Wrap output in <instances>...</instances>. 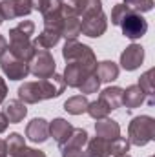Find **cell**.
<instances>
[{
	"label": "cell",
	"instance_id": "6da1fadb",
	"mask_svg": "<svg viewBox=\"0 0 155 157\" xmlns=\"http://www.w3.org/2000/svg\"><path fill=\"white\" fill-rule=\"evenodd\" d=\"M35 33V24L31 20H22L18 26H15L13 29H9V46H7V51L24 60V62H29V59L33 57L37 46L31 42V35Z\"/></svg>",
	"mask_w": 155,
	"mask_h": 157
},
{
	"label": "cell",
	"instance_id": "7a4b0ae2",
	"mask_svg": "<svg viewBox=\"0 0 155 157\" xmlns=\"http://www.w3.org/2000/svg\"><path fill=\"white\" fill-rule=\"evenodd\" d=\"M62 57L68 62H75L84 66L88 71H97V59L95 53L91 51L89 46L80 44L77 40H66L64 48H62Z\"/></svg>",
	"mask_w": 155,
	"mask_h": 157
},
{
	"label": "cell",
	"instance_id": "3957f363",
	"mask_svg": "<svg viewBox=\"0 0 155 157\" xmlns=\"http://www.w3.org/2000/svg\"><path fill=\"white\" fill-rule=\"evenodd\" d=\"M128 133H130V143L131 144H135V146L148 144L155 137V119L150 117V115L135 117L128 126Z\"/></svg>",
	"mask_w": 155,
	"mask_h": 157
},
{
	"label": "cell",
	"instance_id": "277c9868",
	"mask_svg": "<svg viewBox=\"0 0 155 157\" xmlns=\"http://www.w3.org/2000/svg\"><path fill=\"white\" fill-rule=\"evenodd\" d=\"M28 66H29V73H33L37 78L51 77V75L55 73V68H57L53 55H51L47 49H40V48L35 49V53H33V57L29 59Z\"/></svg>",
	"mask_w": 155,
	"mask_h": 157
},
{
	"label": "cell",
	"instance_id": "5b68a950",
	"mask_svg": "<svg viewBox=\"0 0 155 157\" xmlns=\"http://www.w3.org/2000/svg\"><path fill=\"white\" fill-rule=\"evenodd\" d=\"M60 2H62V17H86L102 11L100 0H60Z\"/></svg>",
	"mask_w": 155,
	"mask_h": 157
},
{
	"label": "cell",
	"instance_id": "8992f818",
	"mask_svg": "<svg viewBox=\"0 0 155 157\" xmlns=\"http://www.w3.org/2000/svg\"><path fill=\"white\" fill-rule=\"evenodd\" d=\"M119 26L122 28L124 37H128L130 40L141 39V37H144L146 31H148V22H146V18H144L142 15H139V13H128V15L120 20Z\"/></svg>",
	"mask_w": 155,
	"mask_h": 157
},
{
	"label": "cell",
	"instance_id": "52a82bcc",
	"mask_svg": "<svg viewBox=\"0 0 155 157\" xmlns=\"http://www.w3.org/2000/svg\"><path fill=\"white\" fill-rule=\"evenodd\" d=\"M0 68L2 71L11 78V80H20V78H26L29 75V66L28 62L13 57L9 51H6L2 57H0Z\"/></svg>",
	"mask_w": 155,
	"mask_h": 157
},
{
	"label": "cell",
	"instance_id": "ba28073f",
	"mask_svg": "<svg viewBox=\"0 0 155 157\" xmlns=\"http://www.w3.org/2000/svg\"><path fill=\"white\" fill-rule=\"evenodd\" d=\"M106 28H108V20H106V15L102 11L86 15L80 20V33H84L86 37L97 39L106 31Z\"/></svg>",
	"mask_w": 155,
	"mask_h": 157
},
{
	"label": "cell",
	"instance_id": "9c48e42d",
	"mask_svg": "<svg viewBox=\"0 0 155 157\" xmlns=\"http://www.w3.org/2000/svg\"><path fill=\"white\" fill-rule=\"evenodd\" d=\"M6 146H7L9 157H46V154L40 150L28 148L24 143V137L20 133H11L9 139L6 141Z\"/></svg>",
	"mask_w": 155,
	"mask_h": 157
},
{
	"label": "cell",
	"instance_id": "30bf717a",
	"mask_svg": "<svg viewBox=\"0 0 155 157\" xmlns=\"http://www.w3.org/2000/svg\"><path fill=\"white\" fill-rule=\"evenodd\" d=\"M29 0H2L0 2V13L4 20H13L18 17H28L31 13Z\"/></svg>",
	"mask_w": 155,
	"mask_h": 157
},
{
	"label": "cell",
	"instance_id": "8fae6325",
	"mask_svg": "<svg viewBox=\"0 0 155 157\" xmlns=\"http://www.w3.org/2000/svg\"><path fill=\"white\" fill-rule=\"evenodd\" d=\"M144 60V49L142 46L139 44H131L128 46L122 53H120V66L126 70V71H133L137 70Z\"/></svg>",
	"mask_w": 155,
	"mask_h": 157
},
{
	"label": "cell",
	"instance_id": "7c38bea8",
	"mask_svg": "<svg viewBox=\"0 0 155 157\" xmlns=\"http://www.w3.org/2000/svg\"><path fill=\"white\" fill-rule=\"evenodd\" d=\"M91 73H95V71H88V70H86L84 66H80V64L68 62L62 78H64V84H66V86H70V88H78Z\"/></svg>",
	"mask_w": 155,
	"mask_h": 157
},
{
	"label": "cell",
	"instance_id": "4fadbf2b",
	"mask_svg": "<svg viewBox=\"0 0 155 157\" xmlns=\"http://www.w3.org/2000/svg\"><path fill=\"white\" fill-rule=\"evenodd\" d=\"M18 99L24 104H37L40 101H46L42 86H40V80H37V82H24L18 88Z\"/></svg>",
	"mask_w": 155,
	"mask_h": 157
},
{
	"label": "cell",
	"instance_id": "5bb4252c",
	"mask_svg": "<svg viewBox=\"0 0 155 157\" xmlns=\"http://www.w3.org/2000/svg\"><path fill=\"white\" fill-rule=\"evenodd\" d=\"M26 137L33 143H46L49 137V124L42 117L33 119L26 128Z\"/></svg>",
	"mask_w": 155,
	"mask_h": 157
},
{
	"label": "cell",
	"instance_id": "9a60e30c",
	"mask_svg": "<svg viewBox=\"0 0 155 157\" xmlns=\"http://www.w3.org/2000/svg\"><path fill=\"white\" fill-rule=\"evenodd\" d=\"M84 157H112V141H106L102 137L88 139Z\"/></svg>",
	"mask_w": 155,
	"mask_h": 157
},
{
	"label": "cell",
	"instance_id": "2e32d148",
	"mask_svg": "<svg viewBox=\"0 0 155 157\" xmlns=\"http://www.w3.org/2000/svg\"><path fill=\"white\" fill-rule=\"evenodd\" d=\"M40 86L44 91V99H55V97L62 95V91L66 88L62 75H57V73H53L47 78H40Z\"/></svg>",
	"mask_w": 155,
	"mask_h": 157
},
{
	"label": "cell",
	"instance_id": "e0dca14e",
	"mask_svg": "<svg viewBox=\"0 0 155 157\" xmlns=\"http://www.w3.org/2000/svg\"><path fill=\"white\" fill-rule=\"evenodd\" d=\"M95 133H97V137H102L106 141H113L117 137H120V126L113 119H99L95 122Z\"/></svg>",
	"mask_w": 155,
	"mask_h": 157
},
{
	"label": "cell",
	"instance_id": "ac0fdd59",
	"mask_svg": "<svg viewBox=\"0 0 155 157\" xmlns=\"http://www.w3.org/2000/svg\"><path fill=\"white\" fill-rule=\"evenodd\" d=\"M71 133H73V126H71L68 121H64V119H55V121L49 124V135L55 139V143H57L59 146H62V144L70 139Z\"/></svg>",
	"mask_w": 155,
	"mask_h": 157
},
{
	"label": "cell",
	"instance_id": "d6986e66",
	"mask_svg": "<svg viewBox=\"0 0 155 157\" xmlns=\"http://www.w3.org/2000/svg\"><path fill=\"white\" fill-rule=\"evenodd\" d=\"M60 28H55V26H44V31L40 33L37 40L33 42L37 48L40 49H49V48H53V46H57L59 44V40H60Z\"/></svg>",
	"mask_w": 155,
	"mask_h": 157
},
{
	"label": "cell",
	"instance_id": "ffe728a7",
	"mask_svg": "<svg viewBox=\"0 0 155 157\" xmlns=\"http://www.w3.org/2000/svg\"><path fill=\"white\" fill-rule=\"evenodd\" d=\"M144 93L142 90L133 84V86H128L126 90H122V104L128 108V110H133V108H139L142 102H144Z\"/></svg>",
	"mask_w": 155,
	"mask_h": 157
},
{
	"label": "cell",
	"instance_id": "44dd1931",
	"mask_svg": "<svg viewBox=\"0 0 155 157\" xmlns=\"http://www.w3.org/2000/svg\"><path fill=\"white\" fill-rule=\"evenodd\" d=\"M2 113L6 115L7 122H20L22 119L26 117L28 108H26V104L20 102V101H9V102L6 104V108H4Z\"/></svg>",
	"mask_w": 155,
	"mask_h": 157
},
{
	"label": "cell",
	"instance_id": "7402d4cb",
	"mask_svg": "<svg viewBox=\"0 0 155 157\" xmlns=\"http://www.w3.org/2000/svg\"><path fill=\"white\" fill-rule=\"evenodd\" d=\"M153 75H155V70L152 68V70H148L142 77L139 78V88L142 90V93H144V97H146V102L150 104V106H153L155 104V86H153Z\"/></svg>",
	"mask_w": 155,
	"mask_h": 157
},
{
	"label": "cell",
	"instance_id": "603a6c76",
	"mask_svg": "<svg viewBox=\"0 0 155 157\" xmlns=\"http://www.w3.org/2000/svg\"><path fill=\"white\" fill-rule=\"evenodd\" d=\"M97 75L100 82H112L119 78V66L112 60H102L97 64Z\"/></svg>",
	"mask_w": 155,
	"mask_h": 157
},
{
	"label": "cell",
	"instance_id": "cb8c5ba5",
	"mask_svg": "<svg viewBox=\"0 0 155 157\" xmlns=\"http://www.w3.org/2000/svg\"><path fill=\"white\" fill-rule=\"evenodd\" d=\"M99 99L104 101V102L110 106V110L113 112V110H117V108L122 104V88H119V86L106 88V90H102V93H100Z\"/></svg>",
	"mask_w": 155,
	"mask_h": 157
},
{
	"label": "cell",
	"instance_id": "d4e9b609",
	"mask_svg": "<svg viewBox=\"0 0 155 157\" xmlns=\"http://www.w3.org/2000/svg\"><path fill=\"white\" fill-rule=\"evenodd\" d=\"M60 35L66 37L68 40H75L80 35V20L78 17H64L62 18V28Z\"/></svg>",
	"mask_w": 155,
	"mask_h": 157
},
{
	"label": "cell",
	"instance_id": "484cf974",
	"mask_svg": "<svg viewBox=\"0 0 155 157\" xmlns=\"http://www.w3.org/2000/svg\"><path fill=\"white\" fill-rule=\"evenodd\" d=\"M88 99L86 95H75V97H70L66 102H64V110L71 115H80L88 110Z\"/></svg>",
	"mask_w": 155,
	"mask_h": 157
},
{
	"label": "cell",
	"instance_id": "4316f807",
	"mask_svg": "<svg viewBox=\"0 0 155 157\" xmlns=\"http://www.w3.org/2000/svg\"><path fill=\"white\" fill-rule=\"evenodd\" d=\"M86 112H88V113H89L93 119H97V121H99V119L108 117L112 110H110V106H108L104 101H100V99H99V101H93V102H89Z\"/></svg>",
	"mask_w": 155,
	"mask_h": 157
},
{
	"label": "cell",
	"instance_id": "83f0119b",
	"mask_svg": "<svg viewBox=\"0 0 155 157\" xmlns=\"http://www.w3.org/2000/svg\"><path fill=\"white\" fill-rule=\"evenodd\" d=\"M88 143V132L82 128H73V133L70 135V139L62 144V146H70V148H82Z\"/></svg>",
	"mask_w": 155,
	"mask_h": 157
},
{
	"label": "cell",
	"instance_id": "f1b7e54d",
	"mask_svg": "<svg viewBox=\"0 0 155 157\" xmlns=\"http://www.w3.org/2000/svg\"><path fill=\"white\" fill-rule=\"evenodd\" d=\"M131 13H144V11H150L153 7V0H124L122 2Z\"/></svg>",
	"mask_w": 155,
	"mask_h": 157
},
{
	"label": "cell",
	"instance_id": "f546056e",
	"mask_svg": "<svg viewBox=\"0 0 155 157\" xmlns=\"http://www.w3.org/2000/svg\"><path fill=\"white\" fill-rule=\"evenodd\" d=\"M99 86H100V78H99L97 71H95V73H91L89 77L86 78V80H84L80 86H78V90H80V93H84V95H89V93H97Z\"/></svg>",
	"mask_w": 155,
	"mask_h": 157
},
{
	"label": "cell",
	"instance_id": "4dcf8cb0",
	"mask_svg": "<svg viewBox=\"0 0 155 157\" xmlns=\"http://www.w3.org/2000/svg\"><path fill=\"white\" fill-rule=\"evenodd\" d=\"M128 150H130V141H128V139H124V137H117V139L112 141V157L124 155Z\"/></svg>",
	"mask_w": 155,
	"mask_h": 157
},
{
	"label": "cell",
	"instance_id": "1f68e13d",
	"mask_svg": "<svg viewBox=\"0 0 155 157\" xmlns=\"http://www.w3.org/2000/svg\"><path fill=\"white\" fill-rule=\"evenodd\" d=\"M128 13H131L124 4H117L115 7H113V11H112V22L115 24V26H119L120 24V20L128 15Z\"/></svg>",
	"mask_w": 155,
	"mask_h": 157
},
{
	"label": "cell",
	"instance_id": "d6a6232c",
	"mask_svg": "<svg viewBox=\"0 0 155 157\" xmlns=\"http://www.w3.org/2000/svg\"><path fill=\"white\" fill-rule=\"evenodd\" d=\"M60 150H62V157H84V150H82V148L60 146Z\"/></svg>",
	"mask_w": 155,
	"mask_h": 157
},
{
	"label": "cell",
	"instance_id": "836d02e7",
	"mask_svg": "<svg viewBox=\"0 0 155 157\" xmlns=\"http://www.w3.org/2000/svg\"><path fill=\"white\" fill-rule=\"evenodd\" d=\"M29 4H31V9H39V11H42L44 6L47 4V0H29Z\"/></svg>",
	"mask_w": 155,
	"mask_h": 157
},
{
	"label": "cell",
	"instance_id": "e575fe53",
	"mask_svg": "<svg viewBox=\"0 0 155 157\" xmlns=\"http://www.w3.org/2000/svg\"><path fill=\"white\" fill-rule=\"evenodd\" d=\"M6 93H7V86H6L4 78L0 77V104H2V102H4V99H6Z\"/></svg>",
	"mask_w": 155,
	"mask_h": 157
},
{
	"label": "cell",
	"instance_id": "d590c367",
	"mask_svg": "<svg viewBox=\"0 0 155 157\" xmlns=\"http://www.w3.org/2000/svg\"><path fill=\"white\" fill-rule=\"evenodd\" d=\"M6 51H7V40H6L4 37H2V35H0V57H2Z\"/></svg>",
	"mask_w": 155,
	"mask_h": 157
},
{
	"label": "cell",
	"instance_id": "8d00e7d4",
	"mask_svg": "<svg viewBox=\"0 0 155 157\" xmlns=\"http://www.w3.org/2000/svg\"><path fill=\"white\" fill-rule=\"evenodd\" d=\"M6 130H7V119H6L4 113H0V133L6 132Z\"/></svg>",
	"mask_w": 155,
	"mask_h": 157
},
{
	"label": "cell",
	"instance_id": "74e56055",
	"mask_svg": "<svg viewBox=\"0 0 155 157\" xmlns=\"http://www.w3.org/2000/svg\"><path fill=\"white\" fill-rule=\"evenodd\" d=\"M0 157H7V146H6V141L0 139Z\"/></svg>",
	"mask_w": 155,
	"mask_h": 157
},
{
	"label": "cell",
	"instance_id": "f35d334b",
	"mask_svg": "<svg viewBox=\"0 0 155 157\" xmlns=\"http://www.w3.org/2000/svg\"><path fill=\"white\" fill-rule=\"evenodd\" d=\"M2 22H4V17H2V13H0V24H2Z\"/></svg>",
	"mask_w": 155,
	"mask_h": 157
},
{
	"label": "cell",
	"instance_id": "ab89813d",
	"mask_svg": "<svg viewBox=\"0 0 155 157\" xmlns=\"http://www.w3.org/2000/svg\"><path fill=\"white\" fill-rule=\"evenodd\" d=\"M119 157H131V155H128V154H124V155H119Z\"/></svg>",
	"mask_w": 155,
	"mask_h": 157
}]
</instances>
